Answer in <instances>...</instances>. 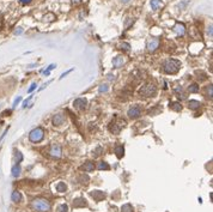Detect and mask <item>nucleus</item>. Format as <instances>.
<instances>
[{
	"label": "nucleus",
	"mask_w": 213,
	"mask_h": 212,
	"mask_svg": "<svg viewBox=\"0 0 213 212\" xmlns=\"http://www.w3.org/2000/svg\"><path fill=\"white\" fill-rule=\"evenodd\" d=\"M207 32H208L210 36H212V25H210V28H208V30H207Z\"/></svg>",
	"instance_id": "obj_39"
},
{
	"label": "nucleus",
	"mask_w": 213,
	"mask_h": 212,
	"mask_svg": "<svg viewBox=\"0 0 213 212\" xmlns=\"http://www.w3.org/2000/svg\"><path fill=\"white\" fill-rule=\"evenodd\" d=\"M113 65L115 69H120L122 65H123V58L120 57V55H117V57H115L113 59Z\"/></svg>",
	"instance_id": "obj_15"
},
{
	"label": "nucleus",
	"mask_w": 213,
	"mask_h": 212,
	"mask_svg": "<svg viewBox=\"0 0 213 212\" xmlns=\"http://www.w3.org/2000/svg\"><path fill=\"white\" fill-rule=\"evenodd\" d=\"M121 211L122 212H132L133 211V206H132L130 204H125V205H122Z\"/></svg>",
	"instance_id": "obj_24"
},
{
	"label": "nucleus",
	"mask_w": 213,
	"mask_h": 212,
	"mask_svg": "<svg viewBox=\"0 0 213 212\" xmlns=\"http://www.w3.org/2000/svg\"><path fill=\"white\" fill-rule=\"evenodd\" d=\"M122 1H123V2H128V1H129V0H122Z\"/></svg>",
	"instance_id": "obj_44"
},
{
	"label": "nucleus",
	"mask_w": 213,
	"mask_h": 212,
	"mask_svg": "<svg viewBox=\"0 0 213 212\" xmlns=\"http://www.w3.org/2000/svg\"><path fill=\"white\" fill-rule=\"evenodd\" d=\"M180 66H181V62L176 59H169L164 62L163 65V70L165 73H170V74H174L176 73L177 71L180 70Z\"/></svg>",
	"instance_id": "obj_1"
},
{
	"label": "nucleus",
	"mask_w": 213,
	"mask_h": 212,
	"mask_svg": "<svg viewBox=\"0 0 213 212\" xmlns=\"http://www.w3.org/2000/svg\"><path fill=\"white\" fill-rule=\"evenodd\" d=\"M57 211L59 212H68V206H67V204H61V205H59Z\"/></svg>",
	"instance_id": "obj_26"
},
{
	"label": "nucleus",
	"mask_w": 213,
	"mask_h": 212,
	"mask_svg": "<svg viewBox=\"0 0 213 212\" xmlns=\"http://www.w3.org/2000/svg\"><path fill=\"white\" fill-rule=\"evenodd\" d=\"M125 126H126V121L122 120V119H119L117 116H115L114 121H112V124H110V131L113 132L114 134H119L120 131Z\"/></svg>",
	"instance_id": "obj_3"
},
{
	"label": "nucleus",
	"mask_w": 213,
	"mask_h": 212,
	"mask_svg": "<svg viewBox=\"0 0 213 212\" xmlns=\"http://www.w3.org/2000/svg\"><path fill=\"white\" fill-rule=\"evenodd\" d=\"M31 99H32V96H29V99L24 101V103H23V107H24V108H25V107H27V106L29 104V102L31 101Z\"/></svg>",
	"instance_id": "obj_33"
},
{
	"label": "nucleus",
	"mask_w": 213,
	"mask_h": 212,
	"mask_svg": "<svg viewBox=\"0 0 213 212\" xmlns=\"http://www.w3.org/2000/svg\"><path fill=\"white\" fill-rule=\"evenodd\" d=\"M80 181H82V184H87V181H89V176L87 175H82L80 176Z\"/></svg>",
	"instance_id": "obj_30"
},
{
	"label": "nucleus",
	"mask_w": 213,
	"mask_h": 212,
	"mask_svg": "<svg viewBox=\"0 0 213 212\" xmlns=\"http://www.w3.org/2000/svg\"><path fill=\"white\" fill-rule=\"evenodd\" d=\"M61 154H62V151H61V146L60 145H52L50 146V150H49V155L52 156V157H54V158H60L61 157Z\"/></svg>",
	"instance_id": "obj_6"
},
{
	"label": "nucleus",
	"mask_w": 213,
	"mask_h": 212,
	"mask_svg": "<svg viewBox=\"0 0 213 212\" xmlns=\"http://www.w3.org/2000/svg\"><path fill=\"white\" fill-rule=\"evenodd\" d=\"M120 49H122V50H125V52H128V50L130 49V46H129V43L122 42L120 44Z\"/></svg>",
	"instance_id": "obj_27"
},
{
	"label": "nucleus",
	"mask_w": 213,
	"mask_h": 212,
	"mask_svg": "<svg viewBox=\"0 0 213 212\" xmlns=\"http://www.w3.org/2000/svg\"><path fill=\"white\" fill-rule=\"evenodd\" d=\"M14 158H16V162H17V163H19V162H22L23 156H22V154H20L19 151H17V152H16V155H14Z\"/></svg>",
	"instance_id": "obj_28"
},
{
	"label": "nucleus",
	"mask_w": 213,
	"mask_h": 212,
	"mask_svg": "<svg viewBox=\"0 0 213 212\" xmlns=\"http://www.w3.org/2000/svg\"><path fill=\"white\" fill-rule=\"evenodd\" d=\"M49 73H50V71H44V72H43V74H44V76H49Z\"/></svg>",
	"instance_id": "obj_42"
},
{
	"label": "nucleus",
	"mask_w": 213,
	"mask_h": 212,
	"mask_svg": "<svg viewBox=\"0 0 213 212\" xmlns=\"http://www.w3.org/2000/svg\"><path fill=\"white\" fill-rule=\"evenodd\" d=\"M18 29H19V30H16V31H14V34H16V35H17V34H20V32L23 31V30H22V28H18Z\"/></svg>",
	"instance_id": "obj_41"
},
{
	"label": "nucleus",
	"mask_w": 213,
	"mask_h": 212,
	"mask_svg": "<svg viewBox=\"0 0 213 212\" xmlns=\"http://www.w3.org/2000/svg\"><path fill=\"white\" fill-rule=\"evenodd\" d=\"M32 207L36 211L40 212H47L50 210V204L46 199H35L32 201Z\"/></svg>",
	"instance_id": "obj_2"
},
{
	"label": "nucleus",
	"mask_w": 213,
	"mask_h": 212,
	"mask_svg": "<svg viewBox=\"0 0 213 212\" xmlns=\"http://www.w3.org/2000/svg\"><path fill=\"white\" fill-rule=\"evenodd\" d=\"M43 138H44V131L40 127L32 129L30 132V134H29V139H30V141H32V143H40Z\"/></svg>",
	"instance_id": "obj_4"
},
{
	"label": "nucleus",
	"mask_w": 213,
	"mask_h": 212,
	"mask_svg": "<svg viewBox=\"0 0 213 212\" xmlns=\"http://www.w3.org/2000/svg\"><path fill=\"white\" fill-rule=\"evenodd\" d=\"M19 1H20L23 5H28V4H30V2H31V0H19Z\"/></svg>",
	"instance_id": "obj_36"
},
{
	"label": "nucleus",
	"mask_w": 213,
	"mask_h": 212,
	"mask_svg": "<svg viewBox=\"0 0 213 212\" xmlns=\"http://www.w3.org/2000/svg\"><path fill=\"white\" fill-rule=\"evenodd\" d=\"M115 154L117 156V158H122L123 155H125V149H123V146H122V145H117V146L115 147Z\"/></svg>",
	"instance_id": "obj_18"
},
{
	"label": "nucleus",
	"mask_w": 213,
	"mask_h": 212,
	"mask_svg": "<svg viewBox=\"0 0 213 212\" xmlns=\"http://www.w3.org/2000/svg\"><path fill=\"white\" fill-rule=\"evenodd\" d=\"M22 101V97H17V99H14V103H13V107H17V104L19 103Z\"/></svg>",
	"instance_id": "obj_34"
},
{
	"label": "nucleus",
	"mask_w": 213,
	"mask_h": 212,
	"mask_svg": "<svg viewBox=\"0 0 213 212\" xmlns=\"http://www.w3.org/2000/svg\"><path fill=\"white\" fill-rule=\"evenodd\" d=\"M207 95L210 96V99H212V96H213V87H212V85H210V86L207 87Z\"/></svg>",
	"instance_id": "obj_31"
},
{
	"label": "nucleus",
	"mask_w": 213,
	"mask_h": 212,
	"mask_svg": "<svg viewBox=\"0 0 213 212\" xmlns=\"http://www.w3.org/2000/svg\"><path fill=\"white\" fill-rule=\"evenodd\" d=\"M169 108L172 109V110H175V112L182 110V106H181L180 102H171V103H169Z\"/></svg>",
	"instance_id": "obj_17"
},
{
	"label": "nucleus",
	"mask_w": 213,
	"mask_h": 212,
	"mask_svg": "<svg viewBox=\"0 0 213 212\" xmlns=\"http://www.w3.org/2000/svg\"><path fill=\"white\" fill-rule=\"evenodd\" d=\"M11 199H12V201H14V203H19V201H22V194H20V192H17V191L12 192Z\"/></svg>",
	"instance_id": "obj_19"
},
{
	"label": "nucleus",
	"mask_w": 213,
	"mask_h": 212,
	"mask_svg": "<svg viewBox=\"0 0 213 212\" xmlns=\"http://www.w3.org/2000/svg\"><path fill=\"white\" fill-rule=\"evenodd\" d=\"M20 175V166L17 163L12 167V176L13 177H18Z\"/></svg>",
	"instance_id": "obj_21"
},
{
	"label": "nucleus",
	"mask_w": 213,
	"mask_h": 212,
	"mask_svg": "<svg viewBox=\"0 0 213 212\" xmlns=\"http://www.w3.org/2000/svg\"><path fill=\"white\" fill-rule=\"evenodd\" d=\"M65 120H66L65 115H62V114H57V115L53 117V124H54V126H61V125L65 122Z\"/></svg>",
	"instance_id": "obj_10"
},
{
	"label": "nucleus",
	"mask_w": 213,
	"mask_h": 212,
	"mask_svg": "<svg viewBox=\"0 0 213 212\" xmlns=\"http://www.w3.org/2000/svg\"><path fill=\"white\" fill-rule=\"evenodd\" d=\"M82 168L86 173H91V171L95 170V164H94V162H86V163H84V166Z\"/></svg>",
	"instance_id": "obj_16"
},
{
	"label": "nucleus",
	"mask_w": 213,
	"mask_h": 212,
	"mask_svg": "<svg viewBox=\"0 0 213 212\" xmlns=\"http://www.w3.org/2000/svg\"><path fill=\"white\" fill-rule=\"evenodd\" d=\"M188 91H189V92H192V94L198 92V91H199V85H198V84H192L189 87H188Z\"/></svg>",
	"instance_id": "obj_25"
},
{
	"label": "nucleus",
	"mask_w": 213,
	"mask_h": 212,
	"mask_svg": "<svg viewBox=\"0 0 213 212\" xmlns=\"http://www.w3.org/2000/svg\"><path fill=\"white\" fill-rule=\"evenodd\" d=\"M174 31L177 34V35H180V36H183L185 32V27L182 24V23H176L175 24V27H174Z\"/></svg>",
	"instance_id": "obj_11"
},
{
	"label": "nucleus",
	"mask_w": 213,
	"mask_h": 212,
	"mask_svg": "<svg viewBox=\"0 0 213 212\" xmlns=\"http://www.w3.org/2000/svg\"><path fill=\"white\" fill-rule=\"evenodd\" d=\"M159 46V40L158 39H150L147 41V49L150 52H155L157 48Z\"/></svg>",
	"instance_id": "obj_8"
},
{
	"label": "nucleus",
	"mask_w": 213,
	"mask_h": 212,
	"mask_svg": "<svg viewBox=\"0 0 213 212\" xmlns=\"http://www.w3.org/2000/svg\"><path fill=\"white\" fill-rule=\"evenodd\" d=\"M108 79H109V80H114L115 78H114L113 74H108Z\"/></svg>",
	"instance_id": "obj_40"
},
{
	"label": "nucleus",
	"mask_w": 213,
	"mask_h": 212,
	"mask_svg": "<svg viewBox=\"0 0 213 212\" xmlns=\"http://www.w3.org/2000/svg\"><path fill=\"white\" fill-rule=\"evenodd\" d=\"M66 189H67V186L65 182H59L57 184V191L59 193H64V192H66Z\"/></svg>",
	"instance_id": "obj_22"
},
{
	"label": "nucleus",
	"mask_w": 213,
	"mask_h": 212,
	"mask_svg": "<svg viewBox=\"0 0 213 212\" xmlns=\"http://www.w3.org/2000/svg\"><path fill=\"white\" fill-rule=\"evenodd\" d=\"M55 67H57V65H54V64H52V65H50V66H49V67H48V71H52V70H54V69H55Z\"/></svg>",
	"instance_id": "obj_38"
},
{
	"label": "nucleus",
	"mask_w": 213,
	"mask_h": 212,
	"mask_svg": "<svg viewBox=\"0 0 213 212\" xmlns=\"http://www.w3.org/2000/svg\"><path fill=\"white\" fill-rule=\"evenodd\" d=\"M36 86H37V85H36V83H32V84H31V86L29 87V90H28L29 94H30V92H32V91H34V90L36 89Z\"/></svg>",
	"instance_id": "obj_32"
},
{
	"label": "nucleus",
	"mask_w": 213,
	"mask_h": 212,
	"mask_svg": "<svg viewBox=\"0 0 213 212\" xmlns=\"http://www.w3.org/2000/svg\"><path fill=\"white\" fill-rule=\"evenodd\" d=\"M72 1H73V2H74V4H78V2H80V1H82V0H72Z\"/></svg>",
	"instance_id": "obj_43"
},
{
	"label": "nucleus",
	"mask_w": 213,
	"mask_h": 212,
	"mask_svg": "<svg viewBox=\"0 0 213 212\" xmlns=\"http://www.w3.org/2000/svg\"><path fill=\"white\" fill-rule=\"evenodd\" d=\"M90 195L96 201H101L105 198V193H103L102 191H92V192H90Z\"/></svg>",
	"instance_id": "obj_9"
},
{
	"label": "nucleus",
	"mask_w": 213,
	"mask_h": 212,
	"mask_svg": "<svg viewBox=\"0 0 213 212\" xmlns=\"http://www.w3.org/2000/svg\"><path fill=\"white\" fill-rule=\"evenodd\" d=\"M102 151H103V150H102V147H100V146H98V147H97V150H96V152H95V156H96V157H97V156H100L101 155L100 152H102Z\"/></svg>",
	"instance_id": "obj_35"
},
{
	"label": "nucleus",
	"mask_w": 213,
	"mask_h": 212,
	"mask_svg": "<svg viewBox=\"0 0 213 212\" xmlns=\"http://www.w3.org/2000/svg\"><path fill=\"white\" fill-rule=\"evenodd\" d=\"M97 168H98L100 170H109V169H110L109 164H108V163H105V162H100V163H98V166H97Z\"/></svg>",
	"instance_id": "obj_23"
},
{
	"label": "nucleus",
	"mask_w": 213,
	"mask_h": 212,
	"mask_svg": "<svg viewBox=\"0 0 213 212\" xmlns=\"http://www.w3.org/2000/svg\"><path fill=\"white\" fill-rule=\"evenodd\" d=\"M87 104V101L85 99H77L74 102H73V106L78 109H84Z\"/></svg>",
	"instance_id": "obj_12"
},
{
	"label": "nucleus",
	"mask_w": 213,
	"mask_h": 212,
	"mask_svg": "<svg viewBox=\"0 0 213 212\" xmlns=\"http://www.w3.org/2000/svg\"><path fill=\"white\" fill-rule=\"evenodd\" d=\"M188 107H189L190 109H198L200 107V102L199 101H196V99H190V101L188 102Z\"/></svg>",
	"instance_id": "obj_20"
},
{
	"label": "nucleus",
	"mask_w": 213,
	"mask_h": 212,
	"mask_svg": "<svg viewBox=\"0 0 213 212\" xmlns=\"http://www.w3.org/2000/svg\"><path fill=\"white\" fill-rule=\"evenodd\" d=\"M73 206L74 207H84V206H87V203L84 198H77L73 200Z\"/></svg>",
	"instance_id": "obj_13"
},
{
	"label": "nucleus",
	"mask_w": 213,
	"mask_h": 212,
	"mask_svg": "<svg viewBox=\"0 0 213 212\" xmlns=\"http://www.w3.org/2000/svg\"><path fill=\"white\" fill-rule=\"evenodd\" d=\"M150 4H151V9H152L153 11H157V10H159L160 7L164 6V4H163L162 0H151Z\"/></svg>",
	"instance_id": "obj_14"
},
{
	"label": "nucleus",
	"mask_w": 213,
	"mask_h": 212,
	"mask_svg": "<svg viewBox=\"0 0 213 212\" xmlns=\"http://www.w3.org/2000/svg\"><path fill=\"white\" fill-rule=\"evenodd\" d=\"M108 90H109V87H108V85H107V84L100 85V89H98V91H100V92H107Z\"/></svg>",
	"instance_id": "obj_29"
},
{
	"label": "nucleus",
	"mask_w": 213,
	"mask_h": 212,
	"mask_svg": "<svg viewBox=\"0 0 213 212\" xmlns=\"http://www.w3.org/2000/svg\"><path fill=\"white\" fill-rule=\"evenodd\" d=\"M141 115V108L139 107V106H134V107H132L129 110H128V116L130 117V119H137V117H139Z\"/></svg>",
	"instance_id": "obj_7"
},
{
	"label": "nucleus",
	"mask_w": 213,
	"mask_h": 212,
	"mask_svg": "<svg viewBox=\"0 0 213 212\" xmlns=\"http://www.w3.org/2000/svg\"><path fill=\"white\" fill-rule=\"evenodd\" d=\"M72 71H73V70H70V71H67V72H65V73H62V74H61V77H60V79H62V78H64L65 76H67L68 73H71Z\"/></svg>",
	"instance_id": "obj_37"
},
{
	"label": "nucleus",
	"mask_w": 213,
	"mask_h": 212,
	"mask_svg": "<svg viewBox=\"0 0 213 212\" xmlns=\"http://www.w3.org/2000/svg\"><path fill=\"white\" fill-rule=\"evenodd\" d=\"M157 92V87L153 84H146L145 86H142L139 91L140 96H144V97H152L155 96Z\"/></svg>",
	"instance_id": "obj_5"
}]
</instances>
